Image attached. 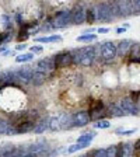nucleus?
I'll list each match as a JSON object with an SVG mask.
<instances>
[{"mask_svg":"<svg viewBox=\"0 0 140 157\" xmlns=\"http://www.w3.org/2000/svg\"><path fill=\"white\" fill-rule=\"evenodd\" d=\"M24 105H25V95L20 88L14 86H7L0 90V108L3 111L18 114Z\"/></svg>","mask_w":140,"mask_h":157,"instance_id":"1","label":"nucleus"},{"mask_svg":"<svg viewBox=\"0 0 140 157\" xmlns=\"http://www.w3.org/2000/svg\"><path fill=\"white\" fill-rule=\"evenodd\" d=\"M95 49L94 46H83L74 51L73 53V63L81 66V67H90L95 60Z\"/></svg>","mask_w":140,"mask_h":157,"instance_id":"2","label":"nucleus"},{"mask_svg":"<svg viewBox=\"0 0 140 157\" xmlns=\"http://www.w3.org/2000/svg\"><path fill=\"white\" fill-rule=\"evenodd\" d=\"M95 9V20L102 23H109L114 18H116V7L115 3H100L94 6Z\"/></svg>","mask_w":140,"mask_h":157,"instance_id":"3","label":"nucleus"},{"mask_svg":"<svg viewBox=\"0 0 140 157\" xmlns=\"http://www.w3.org/2000/svg\"><path fill=\"white\" fill-rule=\"evenodd\" d=\"M32 75H34V67H31V66H21L18 69L7 70L9 82H20V83H23V84L31 83Z\"/></svg>","mask_w":140,"mask_h":157,"instance_id":"4","label":"nucleus"},{"mask_svg":"<svg viewBox=\"0 0 140 157\" xmlns=\"http://www.w3.org/2000/svg\"><path fill=\"white\" fill-rule=\"evenodd\" d=\"M69 24H72V13L70 10H60L52 18L48 20L46 23V29H59L65 28Z\"/></svg>","mask_w":140,"mask_h":157,"instance_id":"5","label":"nucleus"},{"mask_svg":"<svg viewBox=\"0 0 140 157\" xmlns=\"http://www.w3.org/2000/svg\"><path fill=\"white\" fill-rule=\"evenodd\" d=\"M67 128H72V117L66 114V112H62V114H58L56 117L49 118V131L56 132L62 131V129H67Z\"/></svg>","mask_w":140,"mask_h":157,"instance_id":"6","label":"nucleus"},{"mask_svg":"<svg viewBox=\"0 0 140 157\" xmlns=\"http://www.w3.org/2000/svg\"><path fill=\"white\" fill-rule=\"evenodd\" d=\"M100 58L104 62H112L116 58V44L112 41H105V42L100 44Z\"/></svg>","mask_w":140,"mask_h":157,"instance_id":"7","label":"nucleus"},{"mask_svg":"<svg viewBox=\"0 0 140 157\" xmlns=\"http://www.w3.org/2000/svg\"><path fill=\"white\" fill-rule=\"evenodd\" d=\"M55 69H65L73 63V53L72 52H60L55 56Z\"/></svg>","mask_w":140,"mask_h":157,"instance_id":"8","label":"nucleus"},{"mask_svg":"<svg viewBox=\"0 0 140 157\" xmlns=\"http://www.w3.org/2000/svg\"><path fill=\"white\" fill-rule=\"evenodd\" d=\"M119 108H121L126 115H137L139 114V108H137L136 102H134L131 97L122 98L121 101H119Z\"/></svg>","mask_w":140,"mask_h":157,"instance_id":"9","label":"nucleus"},{"mask_svg":"<svg viewBox=\"0 0 140 157\" xmlns=\"http://www.w3.org/2000/svg\"><path fill=\"white\" fill-rule=\"evenodd\" d=\"M91 121L90 114L87 111H78L72 117V128H83L87 126Z\"/></svg>","mask_w":140,"mask_h":157,"instance_id":"10","label":"nucleus"},{"mask_svg":"<svg viewBox=\"0 0 140 157\" xmlns=\"http://www.w3.org/2000/svg\"><path fill=\"white\" fill-rule=\"evenodd\" d=\"M35 70L36 72H41V73H45V75L49 72H52V70H55V59H53L52 56H46V58L38 60L35 65Z\"/></svg>","mask_w":140,"mask_h":157,"instance_id":"11","label":"nucleus"},{"mask_svg":"<svg viewBox=\"0 0 140 157\" xmlns=\"http://www.w3.org/2000/svg\"><path fill=\"white\" fill-rule=\"evenodd\" d=\"M72 24L74 25H81V24L85 23V10L81 4H76L72 10Z\"/></svg>","mask_w":140,"mask_h":157,"instance_id":"12","label":"nucleus"},{"mask_svg":"<svg viewBox=\"0 0 140 157\" xmlns=\"http://www.w3.org/2000/svg\"><path fill=\"white\" fill-rule=\"evenodd\" d=\"M48 150H49V146L45 139H39V140H36L31 146H28V151L35 154V156H42V154L48 153Z\"/></svg>","mask_w":140,"mask_h":157,"instance_id":"13","label":"nucleus"},{"mask_svg":"<svg viewBox=\"0 0 140 157\" xmlns=\"http://www.w3.org/2000/svg\"><path fill=\"white\" fill-rule=\"evenodd\" d=\"M118 17H129L132 16V2L129 0H119L115 2Z\"/></svg>","mask_w":140,"mask_h":157,"instance_id":"14","label":"nucleus"},{"mask_svg":"<svg viewBox=\"0 0 140 157\" xmlns=\"http://www.w3.org/2000/svg\"><path fill=\"white\" fill-rule=\"evenodd\" d=\"M132 45H133V41L131 39H123L121 42H118L116 45V56H121V58H125V56H129V52L132 49Z\"/></svg>","mask_w":140,"mask_h":157,"instance_id":"15","label":"nucleus"},{"mask_svg":"<svg viewBox=\"0 0 140 157\" xmlns=\"http://www.w3.org/2000/svg\"><path fill=\"white\" fill-rule=\"evenodd\" d=\"M134 150L132 143H122L118 147V157H133Z\"/></svg>","mask_w":140,"mask_h":157,"instance_id":"16","label":"nucleus"},{"mask_svg":"<svg viewBox=\"0 0 140 157\" xmlns=\"http://www.w3.org/2000/svg\"><path fill=\"white\" fill-rule=\"evenodd\" d=\"M94 137H95V133H94V132H90V133H84V135H81V136L77 137L76 143L80 144V146L84 149V147H87V146H90V144H91V142L94 140Z\"/></svg>","mask_w":140,"mask_h":157,"instance_id":"17","label":"nucleus"},{"mask_svg":"<svg viewBox=\"0 0 140 157\" xmlns=\"http://www.w3.org/2000/svg\"><path fill=\"white\" fill-rule=\"evenodd\" d=\"M102 109H104V104H102L101 100L91 101V104H90V118L97 117L100 112H102Z\"/></svg>","mask_w":140,"mask_h":157,"instance_id":"18","label":"nucleus"},{"mask_svg":"<svg viewBox=\"0 0 140 157\" xmlns=\"http://www.w3.org/2000/svg\"><path fill=\"white\" fill-rule=\"evenodd\" d=\"M17 147L13 143H6L3 146H0V157H10L16 154Z\"/></svg>","mask_w":140,"mask_h":157,"instance_id":"19","label":"nucleus"},{"mask_svg":"<svg viewBox=\"0 0 140 157\" xmlns=\"http://www.w3.org/2000/svg\"><path fill=\"white\" fill-rule=\"evenodd\" d=\"M129 59H131V62L140 63V44L139 42H133L131 52H129Z\"/></svg>","mask_w":140,"mask_h":157,"instance_id":"20","label":"nucleus"},{"mask_svg":"<svg viewBox=\"0 0 140 157\" xmlns=\"http://www.w3.org/2000/svg\"><path fill=\"white\" fill-rule=\"evenodd\" d=\"M36 42L41 44H51V42H60L62 41V36L60 35H49V36H39V38H35Z\"/></svg>","mask_w":140,"mask_h":157,"instance_id":"21","label":"nucleus"},{"mask_svg":"<svg viewBox=\"0 0 140 157\" xmlns=\"http://www.w3.org/2000/svg\"><path fill=\"white\" fill-rule=\"evenodd\" d=\"M45 78H46L45 73H41V72L34 70V75H32V80H31V83H32L34 86H41V84H44V83H45Z\"/></svg>","mask_w":140,"mask_h":157,"instance_id":"22","label":"nucleus"},{"mask_svg":"<svg viewBox=\"0 0 140 157\" xmlns=\"http://www.w3.org/2000/svg\"><path fill=\"white\" fill-rule=\"evenodd\" d=\"M34 58H35V55L31 52L28 53H20V55L16 56V62L17 63H25V62H31V60H34Z\"/></svg>","mask_w":140,"mask_h":157,"instance_id":"23","label":"nucleus"},{"mask_svg":"<svg viewBox=\"0 0 140 157\" xmlns=\"http://www.w3.org/2000/svg\"><path fill=\"white\" fill-rule=\"evenodd\" d=\"M95 21H97V20H95V9H94V6H93V7L85 10V23L91 25V24H94Z\"/></svg>","mask_w":140,"mask_h":157,"instance_id":"24","label":"nucleus"},{"mask_svg":"<svg viewBox=\"0 0 140 157\" xmlns=\"http://www.w3.org/2000/svg\"><path fill=\"white\" fill-rule=\"evenodd\" d=\"M48 126H49V118H45V119H42L41 122L36 124L34 132H35V133H42V132H45L46 129H48Z\"/></svg>","mask_w":140,"mask_h":157,"instance_id":"25","label":"nucleus"},{"mask_svg":"<svg viewBox=\"0 0 140 157\" xmlns=\"http://www.w3.org/2000/svg\"><path fill=\"white\" fill-rule=\"evenodd\" d=\"M109 114H111L112 117H125V115H126L121 108H119V105H116V104L109 105Z\"/></svg>","mask_w":140,"mask_h":157,"instance_id":"26","label":"nucleus"},{"mask_svg":"<svg viewBox=\"0 0 140 157\" xmlns=\"http://www.w3.org/2000/svg\"><path fill=\"white\" fill-rule=\"evenodd\" d=\"M95 39H97L95 34H83V35L77 36L76 41L77 42H91V41H95Z\"/></svg>","mask_w":140,"mask_h":157,"instance_id":"27","label":"nucleus"},{"mask_svg":"<svg viewBox=\"0 0 140 157\" xmlns=\"http://www.w3.org/2000/svg\"><path fill=\"white\" fill-rule=\"evenodd\" d=\"M9 129H10V122L0 118V135H9Z\"/></svg>","mask_w":140,"mask_h":157,"instance_id":"28","label":"nucleus"},{"mask_svg":"<svg viewBox=\"0 0 140 157\" xmlns=\"http://www.w3.org/2000/svg\"><path fill=\"white\" fill-rule=\"evenodd\" d=\"M136 132V128L134 129H125V128H118L115 131V135H119V136H129V135H133Z\"/></svg>","mask_w":140,"mask_h":157,"instance_id":"29","label":"nucleus"},{"mask_svg":"<svg viewBox=\"0 0 140 157\" xmlns=\"http://www.w3.org/2000/svg\"><path fill=\"white\" fill-rule=\"evenodd\" d=\"M93 126L95 129H108V128L111 126V124H109L108 119H101V121H97V124H94Z\"/></svg>","mask_w":140,"mask_h":157,"instance_id":"30","label":"nucleus"},{"mask_svg":"<svg viewBox=\"0 0 140 157\" xmlns=\"http://www.w3.org/2000/svg\"><path fill=\"white\" fill-rule=\"evenodd\" d=\"M105 150H107V157H118V146H115V144L109 146Z\"/></svg>","mask_w":140,"mask_h":157,"instance_id":"31","label":"nucleus"},{"mask_svg":"<svg viewBox=\"0 0 140 157\" xmlns=\"http://www.w3.org/2000/svg\"><path fill=\"white\" fill-rule=\"evenodd\" d=\"M132 14H134V16L140 14V0H133L132 2Z\"/></svg>","mask_w":140,"mask_h":157,"instance_id":"32","label":"nucleus"},{"mask_svg":"<svg viewBox=\"0 0 140 157\" xmlns=\"http://www.w3.org/2000/svg\"><path fill=\"white\" fill-rule=\"evenodd\" d=\"M81 149H83V147L80 146V144L74 143V144H72V146H69L67 149H66V153L72 154V153H76V151H78V150H81Z\"/></svg>","mask_w":140,"mask_h":157,"instance_id":"33","label":"nucleus"},{"mask_svg":"<svg viewBox=\"0 0 140 157\" xmlns=\"http://www.w3.org/2000/svg\"><path fill=\"white\" fill-rule=\"evenodd\" d=\"M88 157H107V150L105 149H97L91 153V156Z\"/></svg>","mask_w":140,"mask_h":157,"instance_id":"34","label":"nucleus"},{"mask_svg":"<svg viewBox=\"0 0 140 157\" xmlns=\"http://www.w3.org/2000/svg\"><path fill=\"white\" fill-rule=\"evenodd\" d=\"M29 51H31V53H34V55H35V53H39V52H42V46H31V49H29Z\"/></svg>","mask_w":140,"mask_h":157,"instance_id":"35","label":"nucleus"},{"mask_svg":"<svg viewBox=\"0 0 140 157\" xmlns=\"http://www.w3.org/2000/svg\"><path fill=\"white\" fill-rule=\"evenodd\" d=\"M133 150H134V153H140V137L137 139L136 142H134V144H133Z\"/></svg>","mask_w":140,"mask_h":157,"instance_id":"36","label":"nucleus"},{"mask_svg":"<svg viewBox=\"0 0 140 157\" xmlns=\"http://www.w3.org/2000/svg\"><path fill=\"white\" fill-rule=\"evenodd\" d=\"M127 27H129V24H126V25L125 27H118L116 29H115V31H116V34H123L125 31H126V28Z\"/></svg>","mask_w":140,"mask_h":157,"instance_id":"37","label":"nucleus"},{"mask_svg":"<svg viewBox=\"0 0 140 157\" xmlns=\"http://www.w3.org/2000/svg\"><path fill=\"white\" fill-rule=\"evenodd\" d=\"M98 33L100 34H107V33H109V28H107V27H100V28H98Z\"/></svg>","mask_w":140,"mask_h":157,"instance_id":"38","label":"nucleus"},{"mask_svg":"<svg viewBox=\"0 0 140 157\" xmlns=\"http://www.w3.org/2000/svg\"><path fill=\"white\" fill-rule=\"evenodd\" d=\"M18 157H38V156H35V154H32V153H25V154H17Z\"/></svg>","mask_w":140,"mask_h":157,"instance_id":"39","label":"nucleus"},{"mask_svg":"<svg viewBox=\"0 0 140 157\" xmlns=\"http://www.w3.org/2000/svg\"><path fill=\"white\" fill-rule=\"evenodd\" d=\"M27 48V45H25V44H20V45H17L16 46V49H17V51H24V49H25Z\"/></svg>","mask_w":140,"mask_h":157,"instance_id":"40","label":"nucleus"},{"mask_svg":"<svg viewBox=\"0 0 140 157\" xmlns=\"http://www.w3.org/2000/svg\"><path fill=\"white\" fill-rule=\"evenodd\" d=\"M139 112H140V108H139Z\"/></svg>","mask_w":140,"mask_h":157,"instance_id":"41","label":"nucleus"}]
</instances>
